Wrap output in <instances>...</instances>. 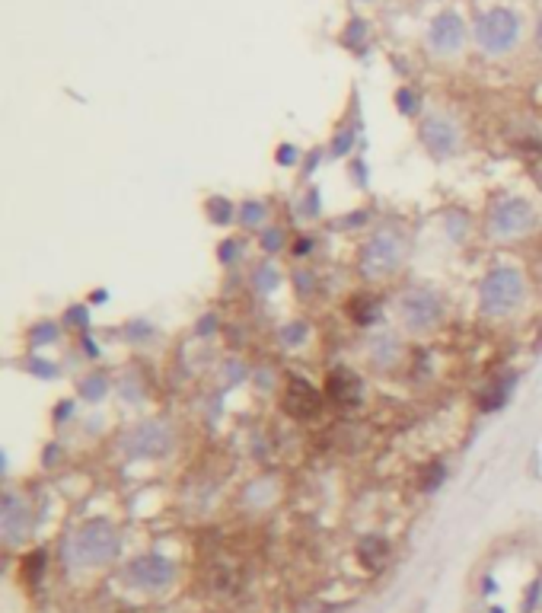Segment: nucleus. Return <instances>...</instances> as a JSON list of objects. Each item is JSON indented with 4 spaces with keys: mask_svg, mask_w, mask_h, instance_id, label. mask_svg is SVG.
<instances>
[{
    "mask_svg": "<svg viewBox=\"0 0 542 613\" xmlns=\"http://www.w3.org/2000/svg\"><path fill=\"white\" fill-rule=\"evenodd\" d=\"M118 556V534L109 521H90L70 540V562L80 568L106 566Z\"/></svg>",
    "mask_w": 542,
    "mask_h": 613,
    "instance_id": "obj_1",
    "label": "nucleus"
},
{
    "mask_svg": "<svg viewBox=\"0 0 542 613\" xmlns=\"http://www.w3.org/2000/svg\"><path fill=\"white\" fill-rule=\"evenodd\" d=\"M523 294H527V284L517 268L501 266L495 272H489V278L481 282V314L485 316H507L514 314L520 304H523Z\"/></svg>",
    "mask_w": 542,
    "mask_h": 613,
    "instance_id": "obj_2",
    "label": "nucleus"
},
{
    "mask_svg": "<svg viewBox=\"0 0 542 613\" xmlns=\"http://www.w3.org/2000/svg\"><path fill=\"white\" fill-rule=\"evenodd\" d=\"M402 256H405V240L399 230L392 227H380L374 237L367 240L364 249H360V272L367 278H383L396 272L402 266Z\"/></svg>",
    "mask_w": 542,
    "mask_h": 613,
    "instance_id": "obj_3",
    "label": "nucleus"
},
{
    "mask_svg": "<svg viewBox=\"0 0 542 613\" xmlns=\"http://www.w3.org/2000/svg\"><path fill=\"white\" fill-rule=\"evenodd\" d=\"M475 38H479L481 52L505 54L520 42V16L507 7H495L489 13H481L479 26H475Z\"/></svg>",
    "mask_w": 542,
    "mask_h": 613,
    "instance_id": "obj_4",
    "label": "nucleus"
},
{
    "mask_svg": "<svg viewBox=\"0 0 542 613\" xmlns=\"http://www.w3.org/2000/svg\"><path fill=\"white\" fill-rule=\"evenodd\" d=\"M176 578V566L160 556V552H147V556H138L131 560L128 568H125V582L138 591H163L173 584Z\"/></svg>",
    "mask_w": 542,
    "mask_h": 613,
    "instance_id": "obj_5",
    "label": "nucleus"
},
{
    "mask_svg": "<svg viewBox=\"0 0 542 613\" xmlns=\"http://www.w3.org/2000/svg\"><path fill=\"white\" fill-rule=\"evenodd\" d=\"M443 306L431 288H409V291L399 298V316L412 332H425L431 330L437 320H441Z\"/></svg>",
    "mask_w": 542,
    "mask_h": 613,
    "instance_id": "obj_6",
    "label": "nucleus"
},
{
    "mask_svg": "<svg viewBox=\"0 0 542 613\" xmlns=\"http://www.w3.org/2000/svg\"><path fill=\"white\" fill-rule=\"evenodd\" d=\"M489 227L498 237H520L536 227V211L527 199H501L491 208Z\"/></svg>",
    "mask_w": 542,
    "mask_h": 613,
    "instance_id": "obj_7",
    "label": "nucleus"
},
{
    "mask_svg": "<svg viewBox=\"0 0 542 613\" xmlns=\"http://www.w3.org/2000/svg\"><path fill=\"white\" fill-rule=\"evenodd\" d=\"M173 451V435L160 421H144L125 435V454L128 457H166Z\"/></svg>",
    "mask_w": 542,
    "mask_h": 613,
    "instance_id": "obj_8",
    "label": "nucleus"
},
{
    "mask_svg": "<svg viewBox=\"0 0 542 613\" xmlns=\"http://www.w3.org/2000/svg\"><path fill=\"white\" fill-rule=\"evenodd\" d=\"M463 42H466V26H463V16L453 13V10H447V13H441L431 23L428 29V45L434 48L437 54H453L463 48Z\"/></svg>",
    "mask_w": 542,
    "mask_h": 613,
    "instance_id": "obj_9",
    "label": "nucleus"
},
{
    "mask_svg": "<svg viewBox=\"0 0 542 613\" xmlns=\"http://www.w3.org/2000/svg\"><path fill=\"white\" fill-rule=\"evenodd\" d=\"M0 530H4V540H7V544H20V540H26L32 530V511H29V505H26V498H20L16 492H7V495H4Z\"/></svg>",
    "mask_w": 542,
    "mask_h": 613,
    "instance_id": "obj_10",
    "label": "nucleus"
},
{
    "mask_svg": "<svg viewBox=\"0 0 542 613\" xmlns=\"http://www.w3.org/2000/svg\"><path fill=\"white\" fill-rule=\"evenodd\" d=\"M284 409H287L294 419L306 421L322 409V396L316 393V387H310V383L303 380V377H290L287 387H284Z\"/></svg>",
    "mask_w": 542,
    "mask_h": 613,
    "instance_id": "obj_11",
    "label": "nucleus"
},
{
    "mask_svg": "<svg viewBox=\"0 0 542 613\" xmlns=\"http://www.w3.org/2000/svg\"><path fill=\"white\" fill-rule=\"evenodd\" d=\"M421 141H425V147H428L434 157H450L453 151H457V128H453L447 119H441V115H431V119H425L421 122Z\"/></svg>",
    "mask_w": 542,
    "mask_h": 613,
    "instance_id": "obj_12",
    "label": "nucleus"
},
{
    "mask_svg": "<svg viewBox=\"0 0 542 613\" xmlns=\"http://www.w3.org/2000/svg\"><path fill=\"white\" fill-rule=\"evenodd\" d=\"M328 399L342 403V406H354L360 399V380L348 371H336L328 374Z\"/></svg>",
    "mask_w": 542,
    "mask_h": 613,
    "instance_id": "obj_13",
    "label": "nucleus"
},
{
    "mask_svg": "<svg viewBox=\"0 0 542 613\" xmlns=\"http://www.w3.org/2000/svg\"><path fill=\"white\" fill-rule=\"evenodd\" d=\"M514 383H517V377H514V374L495 377V380H491L489 387L481 390V403H479V406L485 409V413H495V409H501L507 403V396H511Z\"/></svg>",
    "mask_w": 542,
    "mask_h": 613,
    "instance_id": "obj_14",
    "label": "nucleus"
},
{
    "mask_svg": "<svg viewBox=\"0 0 542 613\" xmlns=\"http://www.w3.org/2000/svg\"><path fill=\"white\" fill-rule=\"evenodd\" d=\"M370 355H374V364L390 368L392 361L399 358V339L392 336V332H383V336H376L374 342H370Z\"/></svg>",
    "mask_w": 542,
    "mask_h": 613,
    "instance_id": "obj_15",
    "label": "nucleus"
},
{
    "mask_svg": "<svg viewBox=\"0 0 542 613\" xmlns=\"http://www.w3.org/2000/svg\"><path fill=\"white\" fill-rule=\"evenodd\" d=\"M386 552H390V546H386V540H380V536H364V540H360V562H364L367 568H380L383 562H386Z\"/></svg>",
    "mask_w": 542,
    "mask_h": 613,
    "instance_id": "obj_16",
    "label": "nucleus"
},
{
    "mask_svg": "<svg viewBox=\"0 0 542 613\" xmlns=\"http://www.w3.org/2000/svg\"><path fill=\"white\" fill-rule=\"evenodd\" d=\"M278 282H281V272H278L275 266H255V272H253V288L259 294H268V291H275L278 288Z\"/></svg>",
    "mask_w": 542,
    "mask_h": 613,
    "instance_id": "obj_17",
    "label": "nucleus"
},
{
    "mask_svg": "<svg viewBox=\"0 0 542 613\" xmlns=\"http://www.w3.org/2000/svg\"><path fill=\"white\" fill-rule=\"evenodd\" d=\"M106 390H109L106 374H90L84 383H80V387H77V393H80L86 403H100V399L106 396Z\"/></svg>",
    "mask_w": 542,
    "mask_h": 613,
    "instance_id": "obj_18",
    "label": "nucleus"
},
{
    "mask_svg": "<svg viewBox=\"0 0 542 613\" xmlns=\"http://www.w3.org/2000/svg\"><path fill=\"white\" fill-rule=\"evenodd\" d=\"M376 314H380V304H376L374 298H354L352 304V316L358 323H364V326H370V323L376 320Z\"/></svg>",
    "mask_w": 542,
    "mask_h": 613,
    "instance_id": "obj_19",
    "label": "nucleus"
},
{
    "mask_svg": "<svg viewBox=\"0 0 542 613\" xmlns=\"http://www.w3.org/2000/svg\"><path fill=\"white\" fill-rule=\"evenodd\" d=\"M265 217H268V208L262 205V201H246L243 205V211H239V224L243 227H262L265 224Z\"/></svg>",
    "mask_w": 542,
    "mask_h": 613,
    "instance_id": "obj_20",
    "label": "nucleus"
},
{
    "mask_svg": "<svg viewBox=\"0 0 542 613\" xmlns=\"http://www.w3.org/2000/svg\"><path fill=\"white\" fill-rule=\"evenodd\" d=\"M207 217L217 224V227H223V224H230V217H233V205H230L227 199H221V195H214V199L205 205Z\"/></svg>",
    "mask_w": 542,
    "mask_h": 613,
    "instance_id": "obj_21",
    "label": "nucleus"
},
{
    "mask_svg": "<svg viewBox=\"0 0 542 613\" xmlns=\"http://www.w3.org/2000/svg\"><path fill=\"white\" fill-rule=\"evenodd\" d=\"M54 339H58V326H54V323H36V326H32L29 330V342L36 345H48V342H54Z\"/></svg>",
    "mask_w": 542,
    "mask_h": 613,
    "instance_id": "obj_22",
    "label": "nucleus"
},
{
    "mask_svg": "<svg viewBox=\"0 0 542 613\" xmlns=\"http://www.w3.org/2000/svg\"><path fill=\"white\" fill-rule=\"evenodd\" d=\"M352 144H354V131L352 128L338 131L336 138H332V157H344V153L352 151Z\"/></svg>",
    "mask_w": 542,
    "mask_h": 613,
    "instance_id": "obj_23",
    "label": "nucleus"
},
{
    "mask_svg": "<svg viewBox=\"0 0 542 613\" xmlns=\"http://www.w3.org/2000/svg\"><path fill=\"white\" fill-rule=\"evenodd\" d=\"M303 217H316L320 215V192H306L303 199H300V208H297Z\"/></svg>",
    "mask_w": 542,
    "mask_h": 613,
    "instance_id": "obj_24",
    "label": "nucleus"
},
{
    "mask_svg": "<svg viewBox=\"0 0 542 613\" xmlns=\"http://www.w3.org/2000/svg\"><path fill=\"white\" fill-rule=\"evenodd\" d=\"M396 102H399V112H402V115H415V112H418V96H415L412 90H399Z\"/></svg>",
    "mask_w": 542,
    "mask_h": 613,
    "instance_id": "obj_25",
    "label": "nucleus"
},
{
    "mask_svg": "<svg viewBox=\"0 0 542 613\" xmlns=\"http://www.w3.org/2000/svg\"><path fill=\"white\" fill-rule=\"evenodd\" d=\"M306 339V326L303 323H290L287 330H281V342L284 345H297V342H303Z\"/></svg>",
    "mask_w": 542,
    "mask_h": 613,
    "instance_id": "obj_26",
    "label": "nucleus"
},
{
    "mask_svg": "<svg viewBox=\"0 0 542 613\" xmlns=\"http://www.w3.org/2000/svg\"><path fill=\"white\" fill-rule=\"evenodd\" d=\"M281 243H284V233L278 227H268L265 233H262V246H265L268 253H278V249H281Z\"/></svg>",
    "mask_w": 542,
    "mask_h": 613,
    "instance_id": "obj_27",
    "label": "nucleus"
},
{
    "mask_svg": "<svg viewBox=\"0 0 542 613\" xmlns=\"http://www.w3.org/2000/svg\"><path fill=\"white\" fill-rule=\"evenodd\" d=\"M364 36H367V23L364 20H354V23L348 26V32H344V45L354 48V42H364Z\"/></svg>",
    "mask_w": 542,
    "mask_h": 613,
    "instance_id": "obj_28",
    "label": "nucleus"
},
{
    "mask_svg": "<svg viewBox=\"0 0 542 613\" xmlns=\"http://www.w3.org/2000/svg\"><path fill=\"white\" fill-rule=\"evenodd\" d=\"M26 368H29L32 374H38V377H54V374H58V368H54V364H48V361H42V358H29V361H26Z\"/></svg>",
    "mask_w": 542,
    "mask_h": 613,
    "instance_id": "obj_29",
    "label": "nucleus"
},
{
    "mask_svg": "<svg viewBox=\"0 0 542 613\" xmlns=\"http://www.w3.org/2000/svg\"><path fill=\"white\" fill-rule=\"evenodd\" d=\"M294 282H297V294H313V288H316L313 272H297V275H294Z\"/></svg>",
    "mask_w": 542,
    "mask_h": 613,
    "instance_id": "obj_30",
    "label": "nucleus"
},
{
    "mask_svg": "<svg viewBox=\"0 0 542 613\" xmlns=\"http://www.w3.org/2000/svg\"><path fill=\"white\" fill-rule=\"evenodd\" d=\"M275 160L281 163V167H294V163H297V151H294L290 144H281L275 153Z\"/></svg>",
    "mask_w": 542,
    "mask_h": 613,
    "instance_id": "obj_31",
    "label": "nucleus"
},
{
    "mask_svg": "<svg viewBox=\"0 0 542 613\" xmlns=\"http://www.w3.org/2000/svg\"><path fill=\"white\" fill-rule=\"evenodd\" d=\"M441 483H443V467H441V463H434V467L428 470V476H425V483H421V486H425V489H437Z\"/></svg>",
    "mask_w": 542,
    "mask_h": 613,
    "instance_id": "obj_32",
    "label": "nucleus"
},
{
    "mask_svg": "<svg viewBox=\"0 0 542 613\" xmlns=\"http://www.w3.org/2000/svg\"><path fill=\"white\" fill-rule=\"evenodd\" d=\"M153 332V326H147V323H131L128 330H125V336L128 339H134V342H138V339H147Z\"/></svg>",
    "mask_w": 542,
    "mask_h": 613,
    "instance_id": "obj_33",
    "label": "nucleus"
},
{
    "mask_svg": "<svg viewBox=\"0 0 542 613\" xmlns=\"http://www.w3.org/2000/svg\"><path fill=\"white\" fill-rule=\"evenodd\" d=\"M237 256H239V243H237V240H230V243L221 246V262H237Z\"/></svg>",
    "mask_w": 542,
    "mask_h": 613,
    "instance_id": "obj_34",
    "label": "nucleus"
},
{
    "mask_svg": "<svg viewBox=\"0 0 542 613\" xmlns=\"http://www.w3.org/2000/svg\"><path fill=\"white\" fill-rule=\"evenodd\" d=\"M68 320L70 323H80V330H84V326H86V306H70Z\"/></svg>",
    "mask_w": 542,
    "mask_h": 613,
    "instance_id": "obj_35",
    "label": "nucleus"
},
{
    "mask_svg": "<svg viewBox=\"0 0 542 613\" xmlns=\"http://www.w3.org/2000/svg\"><path fill=\"white\" fill-rule=\"evenodd\" d=\"M310 246H313V240H297V249H294V253H297V256L310 253Z\"/></svg>",
    "mask_w": 542,
    "mask_h": 613,
    "instance_id": "obj_36",
    "label": "nucleus"
},
{
    "mask_svg": "<svg viewBox=\"0 0 542 613\" xmlns=\"http://www.w3.org/2000/svg\"><path fill=\"white\" fill-rule=\"evenodd\" d=\"M536 42H539V48H542V20H539V26H536Z\"/></svg>",
    "mask_w": 542,
    "mask_h": 613,
    "instance_id": "obj_37",
    "label": "nucleus"
}]
</instances>
